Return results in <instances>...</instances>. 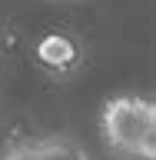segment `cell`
<instances>
[{
    "label": "cell",
    "mask_w": 156,
    "mask_h": 160,
    "mask_svg": "<svg viewBox=\"0 0 156 160\" xmlns=\"http://www.w3.org/2000/svg\"><path fill=\"white\" fill-rule=\"evenodd\" d=\"M100 130L113 157L156 160V103L149 97H110L100 110Z\"/></svg>",
    "instance_id": "cell-1"
},
{
    "label": "cell",
    "mask_w": 156,
    "mask_h": 160,
    "mask_svg": "<svg viewBox=\"0 0 156 160\" xmlns=\"http://www.w3.org/2000/svg\"><path fill=\"white\" fill-rule=\"evenodd\" d=\"M33 60H37V67H43L53 77H70L83 63V47L67 30H47L33 43Z\"/></svg>",
    "instance_id": "cell-2"
},
{
    "label": "cell",
    "mask_w": 156,
    "mask_h": 160,
    "mask_svg": "<svg viewBox=\"0 0 156 160\" xmlns=\"http://www.w3.org/2000/svg\"><path fill=\"white\" fill-rule=\"evenodd\" d=\"M0 160H90L87 150L67 137H43V140H17L3 150Z\"/></svg>",
    "instance_id": "cell-3"
}]
</instances>
